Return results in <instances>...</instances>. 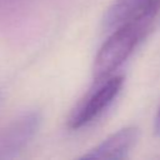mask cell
<instances>
[{
    "instance_id": "obj_1",
    "label": "cell",
    "mask_w": 160,
    "mask_h": 160,
    "mask_svg": "<svg viewBox=\"0 0 160 160\" xmlns=\"http://www.w3.org/2000/svg\"><path fill=\"white\" fill-rule=\"evenodd\" d=\"M159 10L160 8L148 9L114 29L94 61L92 74L96 84L110 78L129 59L150 30Z\"/></svg>"
},
{
    "instance_id": "obj_2",
    "label": "cell",
    "mask_w": 160,
    "mask_h": 160,
    "mask_svg": "<svg viewBox=\"0 0 160 160\" xmlns=\"http://www.w3.org/2000/svg\"><path fill=\"white\" fill-rule=\"evenodd\" d=\"M124 84L122 76H110L104 82H99L86 100H84L69 118L70 129H80L98 119L116 99Z\"/></svg>"
},
{
    "instance_id": "obj_3",
    "label": "cell",
    "mask_w": 160,
    "mask_h": 160,
    "mask_svg": "<svg viewBox=\"0 0 160 160\" xmlns=\"http://www.w3.org/2000/svg\"><path fill=\"white\" fill-rule=\"evenodd\" d=\"M41 122L39 111H28L0 130V159L16 156L36 134Z\"/></svg>"
},
{
    "instance_id": "obj_4",
    "label": "cell",
    "mask_w": 160,
    "mask_h": 160,
    "mask_svg": "<svg viewBox=\"0 0 160 160\" xmlns=\"http://www.w3.org/2000/svg\"><path fill=\"white\" fill-rule=\"evenodd\" d=\"M138 138V128L128 126L120 129L84 154L81 159H124L135 145Z\"/></svg>"
},
{
    "instance_id": "obj_5",
    "label": "cell",
    "mask_w": 160,
    "mask_h": 160,
    "mask_svg": "<svg viewBox=\"0 0 160 160\" xmlns=\"http://www.w3.org/2000/svg\"><path fill=\"white\" fill-rule=\"evenodd\" d=\"M151 8H160V0H114L104 15V28L114 30Z\"/></svg>"
},
{
    "instance_id": "obj_6",
    "label": "cell",
    "mask_w": 160,
    "mask_h": 160,
    "mask_svg": "<svg viewBox=\"0 0 160 160\" xmlns=\"http://www.w3.org/2000/svg\"><path fill=\"white\" fill-rule=\"evenodd\" d=\"M154 132L158 136H160V106L158 109V112H156V116L154 120Z\"/></svg>"
}]
</instances>
